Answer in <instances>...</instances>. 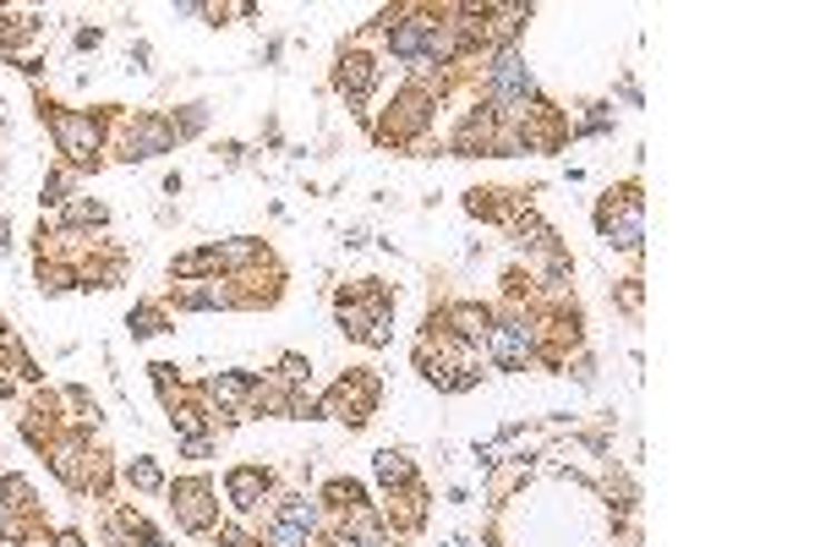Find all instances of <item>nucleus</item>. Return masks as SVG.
Here are the masks:
<instances>
[{
    "label": "nucleus",
    "mask_w": 820,
    "mask_h": 547,
    "mask_svg": "<svg viewBox=\"0 0 820 547\" xmlns=\"http://www.w3.org/2000/svg\"><path fill=\"white\" fill-rule=\"evenodd\" d=\"M257 526V547H313V537L307 531H296V526H285V520H253Z\"/></svg>",
    "instance_id": "30"
},
{
    "label": "nucleus",
    "mask_w": 820,
    "mask_h": 547,
    "mask_svg": "<svg viewBox=\"0 0 820 547\" xmlns=\"http://www.w3.org/2000/svg\"><path fill=\"white\" fill-rule=\"evenodd\" d=\"M596 230L613 252H640L645 241V203H640V181L613 187L602 203H596Z\"/></svg>",
    "instance_id": "6"
},
{
    "label": "nucleus",
    "mask_w": 820,
    "mask_h": 547,
    "mask_svg": "<svg viewBox=\"0 0 820 547\" xmlns=\"http://www.w3.org/2000/svg\"><path fill=\"white\" fill-rule=\"evenodd\" d=\"M268 520H285V526L317 537V531H323V504L307 498V493H274V498H268Z\"/></svg>",
    "instance_id": "16"
},
{
    "label": "nucleus",
    "mask_w": 820,
    "mask_h": 547,
    "mask_svg": "<svg viewBox=\"0 0 820 547\" xmlns=\"http://www.w3.org/2000/svg\"><path fill=\"white\" fill-rule=\"evenodd\" d=\"M438 318H443V335H454V340H465L471 350H482L487 340V329H493V307L487 301H438Z\"/></svg>",
    "instance_id": "12"
},
{
    "label": "nucleus",
    "mask_w": 820,
    "mask_h": 547,
    "mask_svg": "<svg viewBox=\"0 0 820 547\" xmlns=\"http://www.w3.org/2000/svg\"><path fill=\"white\" fill-rule=\"evenodd\" d=\"M0 515H22V520L39 515V493L22 471H0Z\"/></svg>",
    "instance_id": "24"
},
{
    "label": "nucleus",
    "mask_w": 820,
    "mask_h": 547,
    "mask_svg": "<svg viewBox=\"0 0 820 547\" xmlns=\"http://www.w3.org/2000/svg\"><path fill=\"white\" fill-rule=\"evenodd\" d=\"M121 481H127L131 493H165V487H170L165 466H159L154 455H137V460H127V466H121Z\"/></svg>",
    "instance_id": "28"
},
{
    "label": "nucleus",
    "mask_w": 820,
    "mask_h": 547,
    "mask_svg": "<svg viewBox=\"0 0 820 547\" xmlns=\"http://www.w3.org/2000/svg\"><path fill=\"white\" fill-rule=\"evenodd\" d=\"M373 477H378V487L383 493H411L416 487V460L405 455V449H378L373 455Z\"/></svg>",
    "instance_id": "21"
},
{
    "label": "nucleus",
    "mask_w": 820,
    "mask_h": 547,
    "mask_svg": "<svg viewBox=\"0 0 820 547\" xmlns=\"http://www.w3.org/2000/svg\"><path fill=\"white\" fill-rule=\"evenodd\" d=\"M0 400H22V384H17L11 367H0Z\"/></svg>",
    "instance_id": "37"
},
{
    "label": "nucleus",
    "mask_w": 820,
    "mask_h": 547,
    "mask_svg": "<svg viewBox=\"0 0 820 547\" xmlns=\"http://www.w3.org/2000/svg\"><path fill=\"white\" fill-rule=\"evenodd\" d=\"M56 225H66V230H77V236H93V241H105V230H110V208L99 203V198H71V203L56 213Z\"/></svg>",
    "instance_id": "18"
},
{
    "label": "nucleus",
    "mask_w": 820,
    "mask_h": 547,
    "mask_svg": "<svg viewBox=\"0 0 820 547\" xmlns=\"http://www.w3.org/2000/svg\"><path fill=\"white\" fill-rule=\"evenodd\" d=\"M176 148H181V137L170 127V116H159V110H137V116L121 110L110 127V159H121V165H142V159H159Z\"/></svg>",
    "instance_id": "3"
},
{
    "label": "nucleus",
    "mask_w": 820,
    "mask_h": 547,
    "mask_svg": "<svg viewBox=\"0 0 820 547\" xmlns=\"http://www.w3.org/2000/svg\"><path fill=\"white\" fill-rule=\"evenodd\" d=\"M482 350H487L504 372H525V367H536V361H542V324H536V312H525V307H504V312L493 318V329H487Z\"/></svg>",
    "instance_id": "4"
},
{
    "label": "nucleus",
    "mask_w": 820,
    "mask_h": 547,
    "mask_svg": "<svg viewBox=\"0 0 820 547\" xmlns=\"http://www.w3.org/2000/svg\"><path fill=\"white\" fill-rule=\"evenodd\" d=\"M170 127H176V137L187 142V137H197L202 127H208V105H181L176 116H170Z\"/></svg>",
    "instance_id": "32"
},
{
    "label": "nucleus",
    "mask_w": 820,
    "mask_h": 547,
    "mask_svg": "<svg viewBox=\"0 0 820 547\" xmlns=\"http://www.w3.org/2000/svg\"><path fill=\"white\" fill-rule=\"evenodd\" d=\"M165 498H170V515H176V526H181L187 537H214L219 520H225L219 493H214V477H208V471L176 477L170 487H165Z\"/></svg>",
    "instance_id": "5"
},
{
    "label": "nucleus",
    "mask_w": 820,
    "mask_h": 547,
    "mask_svg": "<svg viewBox=\"0 0 820 547\" xmlns=\"http://www.w3.org/2000/svg\"><path fill=\"white\" fill-rule=\"evenodd\" d=\"M274 493H279V471L274 466H230L225 471V504H230L236 520H257Z\"/></svg>",
    "instance_id": "8"
},
{
    "label": "nucleus",
    "mask_w": 820,
    "mask_h": 547,
    "mask_svg": "<svg viewBox=\"0 0 820 547\" xmlns=\"http://www.w3.org/2000/svg\"><path fill=\"white\" fill-rule=\"evenodd\" d=\"M56 410H61V427L82 432V438H99V432H105V406H99L82 384H66V389H56Z\"/></svg>",
    "instance_id": "13"
},
{
    "label": "nucleus",
    "mask_w": 820,
    "mask_h": 547,
    "mask_svg": "<svg viewBox=\"0 0 820 547\" xmlns=\"http://www.w3.org/2000/svg\"><path fill=\"white\" fill-rule=\"evenodd\" d=\"M619 307H624L630 318H640V279H624V285H619Z\"/></svg>",
    "instance_id": "36"
},
{
    "label": "nucleus",
    "mask_w": 820,
    "mask_h": 547,
    "mask_svg": "<svg viewBox=\"0 0 820 547\" xmlns=\"http://www.w3.org/2000/svg\"><path fill=\"white\" fill-rule=\"evenodd\" d=\"M127 329H131V340H154V335H170L176 318H170L165 301H137V307L127 312Z\"/></svg>",
    "instance_id": "27"
},
{
    "label": "nucleus",
    "mask_w": 820,
    "mask_h": 547,
    "mask_svg": "<svg viewBox=\"0 0 820 547\" xmlns=\"http://www.w3.org/2000/svg\"><path fill=\"white\" fill-rule=\"evenodd\" d=\"M99 44H105V28H77V33H71V50H77V56H93Z\"/></svg>",
    "instance_id": "34"
},
{
    "label": "nucleus",
    "mask_w": 820,
    "mask_h": 547,
    "mask_svg": "<svg viewBox=\"0 0 820 547\" xmlns=\"http://www.w3.org/2000/svg\"><path fill=\"white\" fill-rule=\"evenodd\" d=\"M33 279H39V290H45V296L82 290V269H77V258H39V263H33Z\"/></svg>",
    "instance_id": "26"
},
{
    "label": "nucleus",
    "mask_w": 820,
    "mask_h": 547,
    "mask_svg": "<svg viewBox=\"0 0 820 547\" xmlns=\"http://www.w3.org/2000/svg\"><path fill=\"white\" fill-rule=\"evenodd\" d=\"M214 247H219V274L225 279H247V274L279 269L274 263V247L263 236H230V241H214Z\"/></svg>",
    "instance_id": "11"
},
{
    "label": "nucleus",
    "mask_w": 820,
    "mask_h": 547,
    "mask_svg": "<svg viewBox=\"0 0 820 547\" xmlns=\"http://www.w3.org/2000/svg\"><path fill=\"white\" fill-rule=\"evenodd\" d=\"M45 547H88V537L66 526V531H50V543H45Z\"/></svg>",
    "instance_id": "38"
},
{
    "label": "nucleus",
    "mask_w": 820,
    "mask_h": 547,
    "mask_svg": "<svg viewBox=\"0 0 820 547\" xmlns=\"http://www.w3.org/2000/svg\"><path fill=\"white\" fill-rule=\"evenodd\" d=\"M170 312H236V285L225 274L214 279H187V285H170L165 296Z\"/></svg>",
    "instance_id": "9"
},
{
    "label": "nucleus",
    "mask_w": 820,
    "mask_h": 547,
    "mask_svg": "<svg viewBox=\"0 0 820 547\" xmlns=\"http://www.w3.org/2000/svg\"><path fill=\"white\" fill-rule=\"evenodd\" d=\"M219 274V247L208 241V247H187V252H176L170 258V279L176 285H187V279H214Z\"/></svg>",
    "instance_id": "25"
},
{
    "label": "nucleus",
    "mask_w": 820,
    "mask_h": 547,
    "mask_svg": "<svg viewBox=\"0 0 820 547\" xmlns=\"http://www.w3.org/2000/svg\"><path fill=\"white\" fill-rule=\"evenodd\" d=\"M520 208H531V192H498V187H471V192H465V213H471V219L508 225Z\"/></svg>",
    "instance_id": "15"
},
{
    "label": "nucleus",
    "mask_w": 820,
    "mask_h": 547,
    "mask_svg": "<svg viewBox=\"0 0 820 547\" xmlns=\"http://www.w3.org/2000/svg\"><path fill=\"white\" fill-rule=\"evenodd\" d=\"M383 406V378L373 367H350V372H339L323 395H317V416H334V421H345L350 432H362Z\"/></svg>",
    "instance_id": "2"
},
{
    "label": "nucleus",
    "mask_w": 820,
    "mask_h": 547,
    "mask_svg": "<svg viewBox=\"0 0 820 547\" xmlns=\"http://www.w3.org/2000/svg\"><path fill=\"white\" fill-rule=\"evenodd\" d=\"M148 378H154L159 400H170L176 389H187V378H181V367H176V361H154V367H148Z\"/></svg>",
    "instance_id": "33"
},
{
    "label": "nucleus",
    "mask_w": 820,
    "mask_h": 547,
    "mask_svg": "<svg viewBox=\"0 0 820 547\" xmlns=\"http://www.w3.org/2000/svg\"><path fill=\"white\" fill-rule=\"evenodd\" d=\"M317 504H323V515H356V509H367L373 498H367V481L328 477L323 487H317Z\"/></svg>",
    "instance_id": "20"
},
{
    "label": "nucleus",
    "mask_w": 820,
    "mask_h": 547,
    "mask_svg": "<svg viewBox=\"0 0 820 547\" xmlns=\"http://www.w3.org/2000/svg\"><path fill=\"white\" fill-rule=\"evenodd\" d=\"M504 230H508V241H514L525 258H531V252H542V247H559V230H553V225H547L536 208H520Z\"/></svg>",
    "instance_id": "19"
},
{
    "label": "nucleus",
    "mask_w": 820,
    "mask_h": 547,
    "mask_svg": "<svg viewBox=\"0 0 820 547\" xmlns=\"http://www.w3.org/2000/svg\"><path fill=\"white\" fill-rule=\"evenodd\" d=\"M493 132H498V116L476 99V105L460 116V127L448 132V153H454V159H493Z\"/></svg>",
    "instance_id": "10"
},
{
    "label": "nucleus",
    "mask_w": 820,
    "mask_h": 547,
    "mask_svg": "<svg viewBox=\"0 0 820 547\" xmlns=\"http://www.w3.org/2000/svg\"><path fill=\"white\" fill-rule=\"evenodd\" d=\"M105 526H110V531H121L131 547H165V531H159V526H154L137 504H110V509H105Z\"/></svg>",
    "instance_id": "17"
},
{
    "label": "nucleus",
    "mask_w": 820,
    "mask_h": 547,
    "mask_svg": "<svg viewBox=\"0 0 820 547\" xmlns=\"http://www.w3.org/2000/svg\"><path fill=\"white\" fill-rule=\"evenodd\" d=\"M39 116H45V127H50V137H56L61 165H71V170H99L105 153H110V127H116L121 105L66 110V105H50V99L39 93Z\"/></svg>",
    "instance_id": "1"
},
{
    "label": "nucleus",
    "mask_w": 820,
    "mask_h": 547,
    "mask_svg": "<svg viewBox=\"0 0 820 547\" xmlns=\"http://www.w3.org/2000/svg\"><path fill=\"white\" fill-rule=\"evenodd\" d=\"M45 39V17L39 11H0V50L22 56V44Z\"/></svg>",
    "instance_id": "22"
},
{
    "label": "nucleus",
    "mask_w": 820,
    "mask_h": 547,
    "mask_svg": "<svg viewBox=\"0 0 820 547\" xmlns=\"http://www.w3.org/2000/svg\"><path fill=\"white\" fill-rule=\"evenodd\" d=\"M378 515H383V526H388V537H416L427 526V487L416 481L411 493H388Z\"/></svg>",
    "instance_id": "14"
},
{
    "label": "nucleus",
    "mask_w": 820,
    "mask_h": 547,
    "mask_svg": "<svg viewBox=\"0 0 820 547\" xmlns=\"http://www.w3.org/2000/svg\"><path fill=\"white\" fill-rule=\"evenodd\" d=\"M334 93H339V105L345 110H356V116H367V105H373V93H378L383 82V61L373 50H362V44H350V50H339V61H334Z\"/></svg>",
    "instance_id": "7"
},
{
    "label": "nucleus",
    "mask_w": 820,
    "mask_h": 547,
    "mask_svg": "<svg viewBox=\"0 0 820 547\" xmlns=\"http://www.w3.org/2000/svg\"><path fill=\"white\" fill-rule=\"evenodd\" d=\"M263 378H268V384H279V389H290V395H313V356L285 350V356H279Z\"/></svg>",
    "instance_id": "23"
},
{
    "label": "nucleus",
    "mask_w": 820,
    "mask_h": 547,
    "mask_svg": "<svg viewBox=\"0 0 820 547\" xmlns=\"http://www.w3.org/2000/svg\"><path fill=\"white\" fill-rule=\"evenodd\" d=\"M77 181H82V170H71V165H56V170L45 176V187H39V203L61 213V208L71 203V198H77Z\"/></svg>",
    "instance_id": "29"
},
{
    "label": "nucleus",
    "mask_w": 820,
    "mask_h": 547,
    "mask_svg": "<svg viewBox=\"0 0 820 547\" xmlns=\"http://www.w3.org/2000/svg\"><path fill=\"white\" fill-rule=\"evenodd\" d=\"M6 329H11V324L0 318V367H6Z\"/></svg>",
    "instance_id": "39"
},
{
    "label": "nucleus",
    "mask_w": 820,
    "mask_h": 547,
    "mask_svg": "<svg viewBox=\"0 0 820 547\" xmlns=\"http://www.w3.org/2000/svg\"><path fill=\"white\" fill-rule=\"evenodd\" d=\"M525 477H531V466H525V455H514L504 471L493 477V504H504V498H508V493H514V487H520Z\"/></svg>",
    "instance_id": "31"
},
{
    "label": "nucleus",
    "mask_w": 820,
    "mask_h": 547,
    "mask_svg": "<svg viewBox=\"0 0 820 547\" xmlns=\"http://www.w3.org/2000/svg\"><path fill=\"white\" fill-rule=\"evenodd\" d=\"M214 444H219V438H176V449H181L187 460H208V455H214Z\"/></svg>",
    "instance_id": "35"
}]
</instances>
